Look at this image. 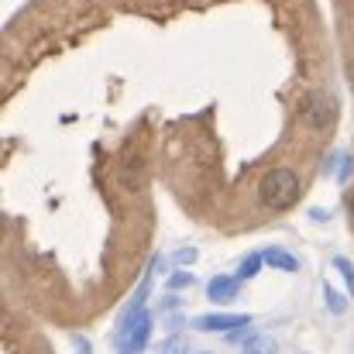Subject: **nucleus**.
<instances>
[{"label":"nucleus","instance_id":"obj_1","mask_svg":"<svg viewBox=\"0 0 354 354\" xmlns=\"http://www.w3.org/2000/svg\"><path fill=\"white\" fill-rule=\"evenodd\" d=\"M151 337V313L145 306H131L114 334V351L118 354H141Z\"/></svg>","mask_w":354,"mask_h":354},{"label":"nucleus","instance_id":"obj_2","mask_svg":"<svg viewBox=\"0 0 354 354\" xmlns=\"http://www.w3.org/2000/svg\"><path fill=\"white\" fill-rule=\"evenodd\" d=\"M3 354H52L45 344V337L38 330H31L21 317L7 313L3 317Z\"/></svg>","mask_w":354,"mask_h":354},{"label":"nucleus","instance_id":"obj_3","mask_svg":"<svg viewBox=\"0 0 354 354\" xmlns=\"http://www.w3.org/2000/svg\"><path fill=\"white\" fill-rule=\"evenodd\" d=\"M248 324H251V317H234V313H217V317H200L196 320L200 330H241Z\"/></svg>","mask_w":354,"mask_h":354},{"label":"nucleus","instance_id":"obj_4","mask_svg":"<svg viewBox=\"0 0 354 354\" xmlns=\"http://www.w3.org/2000/svg\"><path fill=\"white\" fill-rule=\"evenodd\" d=\"M241 289V279H231V275H217L210 286H207V296L210 303H231Z\"/></svg>","mask_w":354,"mask_h":354},{"label":"nucleus","instance_id":"obj_5","mask_svg":"<svg viewBox=\"0 0 354 354\" xmlns=\"http://www.w3.org/2000/svg\"><path fill=\"white\" fill-rule=\"evenodd\" d=\"M244 354H279V348H275V341L268 334H251L244 341Z\"/></svg>","mask_w":354,"mask_h":354},{"label":"nucleus","instance_id":"obj_6","mask_svg":"<svg viewBox=\"0 0 354 354\" xmlns=\"http://www.w3.org/2000/svg\"><path fill=\"white\" fill-rule=\"evenodd\" d=\"M265 261L275 265V268H286V272H296V268H299V261H296L289 251H282V248H268V251H265Z\"/></svg>","mask_w":354,"mask_h":354},{"label":"nucleus","instance_id":"obj_7","mask_svg":"<svg viewBox=\"0 0 354 354\" xmlns=\"http://www.w3.org/2000/svg\"><path fill=\"white\" fill-rule=\"evenodd\" d=\"M261 261H265V254H248V258L241 261L237 279H254V275H258V268H261Z\"/></svg>","mask_w":354,"mask_h":354},{"label":"nucleus","instance_id":"obj_8","mask_svg":"<svg viewBox=\"0 0 354 354\" xmlns=\"http://www.w3.org/2000/svg\"><path fill=\"white\" fill-rule=\"evenodd\" d=\"M324 296H327V306H330L334 313H344V310H348L344 296H341V292H334V286H324Z\"/></svg>","mask_w":354,"mask_h":354},{"label":"nucleus","instance_id":"obj_9","mask_svg":"<svg viewBox=\"0 0 354 354\" xmlns=\"http://www.w3.org/2000/svg\"><path fill=\"white\" fill-rule=\"evenodd\" d=\"M158 354H186V337H172V341H165Z\"/></svg>","mask_w":354,"mask_h":354},{"label":"nucleus","instance_id":"obj_10","mask_svg":"<svg viewBox=\"0 0 354 354\" xmlns=\"http://www.w3.org/2000/svg\"><path fill=\"white\" fill-rule=\"evenodd\" d=\"M334 265L341 268V275L348 279V289L354 292V268H351V261H348V258H334Z\"/></svg>","mask_w":354,"mask_h":354},{"label":"nucleus","instance_id":"obj_11","mask_svg":"<svg viewBox=\"0 0 354 354\" xmlns=\"http://www.w3.org/2000/svg\"><path fill=\"white\" fill-rule=\"evenodd\" d=\"M189 282H193V279H189V275H183V272H179V275H176V279H172V282H169V286H172V289H183V286H189Z\"/></svg>","mask_w":354,"mask_h":354},{"label":"nucleus","instance_id":"obj_12","mask_svg":"<svg viewBox=\"0 0 354 354\" xmlns=\"http://www.w3.org/2000/svg\"><path fill=\"white\" fill-rule=\"evenodd\" d=\"M193 258H196V251H193V248H186V251H179V254H176V261H183V265H186V261H193Z\"/></svg>","mask_w":354,"mask_h":354},{"label":"nucleus","instance_id":"obj_13","mask_svg":"<svg viewBox=\"0 0 354 354\" xmlns=\"http://www.w3.org/2000/svg\"><path fill=\"white\" fill-rule=\"evenodd\" d=\"M348 210H351V224H354V196L348 200Z\"/></svg>","mask_w":354,"mask_h":354},{"label":"nucleus","instance_id":"obj_14","mask_svg":"<svg viewBox=\"0 0 354 354\" xmlns=\"http://www.w3.org/2000/svg\"><path fill=\"white\" fill-rule=\"evenodd\" d=\"M200 354H210V351H200Z\"/></svg>","mask_w":354,"mask_h":354}]
</instances>
